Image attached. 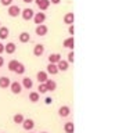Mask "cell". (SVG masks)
<instances>
[{
  "label": "cell",
  "instance_id": "1",
  "mask_svg": "<svg viewBox=\"0 0 126 133\" xmlns=\"http://www.w3.org/2000/svg\"><path fill=\"white\" fill-rule=\"evenodd\" d=\"M8 87H10L12 94H21V91H22V85H21V82H18V81L11 82Z\"/></svg>",
  "mask_w": 126,
  "mask_h": 133
},
{
  "label": "cell",
  "instance_id": "2",
  "mask_svg": "<svg viewBox=\"0 0 126 133\" xmlns=\"http://www.w3.org/2000/svg\"><path fill=\"white\" fill-rule=\"evenodd\" d=\"M7 12H8V15H10V17H12V18H17V17L21 14V8L17 6V4H10Z\"/></svg>",
  "mask_w": 126,
  "mask_h": 133
},
{
  "label": "cell",
  "instance_id": "3",
  "mask_svg": "<svg viewBox=\"0 0 126 133\" xmlns=\"http://www.w3.org/2000/svg\"><path fill=\"white\" fill-rule=\"evenodd\" d=\"M47 32H49V28H47V25H44V24H39L35 28V33L37 36H46Z\"/></svg>",
  "mask_w": 126,
  "mask_h": 133
},
{
  "label": "cell",
  "instance_id": "4",
  "mask_svg": "<svg viewBox=\"0 0 126 133\" xmlns=\"http://www.w3.org/2000/svg\"><path fill=\"white\" fill-rule=\"evenodd\" d=\"M33 14H35V11L32 10V8H24V10H21V17L25 19V21H31L33 18Z\"/></svg>",
  "mask_w": 126,
  "mask_h": 133
},
{
  "label": "cell",
  "instance_id": "5",
  "mask_svg": "<svg viewBox=\"0 0 126 133\" xmlns=\"http://www.w3.org/2000/svg\"><path fill=\"white\" fill-rule=\"evenodd\" d=\"M21 126H22L25 130H32L33 128H35V121L33 119H31V118H25L24 121H22V123H21Z\"/></svg>",
  "mask_w": 126,
  "mask_h": 133
},
{
  "label": "cell",
  "instance_id": "6",
  "mask_svg": "<svg viewBox=\"0 0 126 133\" xmlns=\"http://www.w3.org/2000/svg\"><path fill=\"white\" fill-rule=\"evenodd\" d=\"M32 19H33V22H35L36 25L43 24L44 21H46V14H44V12H35Z\"/></svg>",
  "mask_w": 126,
  "mask_h": 133
},
{
  "label": "cell",
  "instance_id": "7",
  "mask_svg": "<svg viewBox=\"0 0 126 133\" xmlns=\"http://www.w3.org/2000/svg\"><path fill=\"white\" fill-rule=\"evenodd\" d=\"M58 115H60V118H68L71 115V108L68 105H62L58 108Z\"/></svg>",
  "mask_w": 126,
  "mask_h": 133
},
{
  "label": "cell",
  "instance_id": "8",
  "mask_svg": "<svg viewBox=\"0 0 126 133\" xmlns=\"http://www.w3.org/2000/svg\"><path fill=\"white\" fill-rule=\"evenodd\" d=\"M33 2L36 3V6L39 7V10H42V11H46L50 6V0H33Z\"/></svg>",
  "mask_w": 126,
  "mask_h": 133
},
{
  "label": "cell",
  "instance_id": "9",
  "mask_svg": "<svg viewBox=\"0 0 126 133\" xmlns=\"http://www.w3.org/2000/svg\"><path fill=\"white\" fill-rule=\"evenodd\" d=\"M10 83H11V79L8 76H6V75L0 76V89H8Z\"/></svg>",
  "mask_w": 126,
  "mask_h": 133
},
{
  "label": "cell",
  "instance_id": "10",
  "mask_svg": "<svg viewBox=\"0 0 126 133\" xmlns=\"http://www.w3.org/2000/svg\"><path fill=\"white\" fill-rule=\"evenodd\" d=\"M43 53H44V46L42 43L35 44V47H33V56H35V57H40V56H43Z\"/></svg>",
  "mask_w": 126,
  "mask_h": 133
},
{
  "label": "cell",
  "instance_id": "11",
  "mask_svg": "<svg viewBox=\"0 0 126 133\" xmlns=\"http://www.w3.org/2000/svg\"><path fill=\"white\" fill-rule=\"evenodd\" d=\"M4 51H6L7 54H14L17 51V44L14 43V42H8V43L4 46Z\"/></svg>",
  "mask_w": 126,
  "mask_h": 133
},
{
  "label": "cell",
  "instance_id": "12",
  "mask_svg": "<svg viewBox=\"0 0 126 133\" xmlns=\"http://www.w3.org/2000/svg\"><path fill=\"white\" fill-rule=\"evenodd\" d=\"M21 85H22V87H25V89H32L33 87V81L29 76H24L22 81H21Z\"/></svg>",
  "mask_w": 126,
  "mask_h": 133
},
{
  "label": "cell",
  "instance_id": "13",
  "mask_svg": "<svg viewBox=\"0 0 126 133\" xmlns=\"http://www.w3.org/2000/svg\"><path fill=\"white\" fill-rule=\"evenodd\" d=\"M36 79L39 83H44L49 79V74L46 72V71H39V72L36 74Z\"/></svg>",
  "mask_w": 126,
  "mask_h": 133
},
{
  "label": "cell",
  "instance_id": "14",
  "mask_svg": "<svg viewBox=\"0 0 126 133\" xmlns=\"http://www.w3.org/2000/svg\"><path fill=\"white\" fill-rule=\"evenodd\" d=\"M68 66H69V62L67 60H62V58L57 62V68H58V71H61V72H65V71L68 69Z\"/></svg>",
  "mask_w": 126,
  "mask_h": 133
},
{
  "label": "cell",
  "instance_id": "15",
  "mask_svg": "<svg viewBox=\"0 0 126 133\" xmlns=\"http://www.w3.org/2000/svg\"><path fill=\"white\" fill-rule=\"evenodd\" d=\"M75 130V125L72 121H67V122L64 123V132L65 133H74Z\"/></svg>",
  "mask_w": 126,
  "mask_h": 133
},
{
  "label": "cell",
  "instance_id": "16",
  "mask_svg": "<svg viewBox=\"0 0 126 133\" xmlns=\"http://www.w3.org/2000/svg\"><path fill=\"white\" fill-rule=\"evenodd\" d=\"M18 40L21 43H28V42H31V35H29V32H21L19 36H18Z\"/></svg>",
  "mask_w": 126,
  "mask_h": 133
},
{
  "label": "cell",
  "instance_id": "17",
  "mask_svg": "<svg viewBox=\"0 0 126 133\" xmlns=\"http://www.w3.org/2000/svg\"><path fill=\"white\" fill-rule=\"evenodd\" d=\"M46 87H47V91H54L57 89V83L53 81V79H47V81L44 82Z\"/></svg>",
  "mask_w": 126,
  "mask_h": 133
},
{
  "label": "cell",
  "instance_id": "18",
  "mask_svg": "<svg viewBox=\"0 0 126 133\" xmlns=\"http://www.w3.org/2000/svg\"><path fill=\"white\" fill-rule=\"evenodd\" d=\"M47 74H50V75H57L60 71H58V68H57V64H51V62H49V65H47V71H46Z\"/></svg>",
  "mask_w": 126,
  "mask_h": 133
},
{
  "label": "cell",
  "instance_id": "19",
  "mask_svg": "<svg viewBox=\"0 0 126 133\" xmlns=\"http://www.w3.org/2000/svg\"><path fill=\"white\" fill-rule=\"evenodd\" d=\"M60 60H61V54L60 53H53V54L49 56V62H51V64H57Z\"/></svg>",
  "mask_w": 126,
  "mask_h": 133
},
{
  "label": "cell",
  "instance_id": "20",
  "mask_svg": "<svg viewBox=\"0 0 126 133\" xmlns=\"http://www.w3.org/2000/svg\"><path fill=\"white\" fill-rule=\"evenodd\" d=\"M8 35H10V31H8L7 26H0V40L7 39Z\"/></svg>",
  "mask_w": 126,
  "mask_h": 133
},
{
  "label": "cell",
  "instance_id": "21",
  "mask_svg": "<svg viewBox=\"0 0 126 133\" xmlns=\"http://www.w3.org/2000/svg\"><path fill=\"white\" fill-rule=\"evenodd\" d=\"M74 36H71V37H67V39L64 40V43H62V46L67 49H71V50H74Z\"/></svg>",
  "mask_w": 126,
  "mask_h": 133
},
{
  "label": "cell",
  "instance_id": "22",
  "mask_svg": "<svg viewBox=\"0 0 126 133\" xmlns=\"http://www.w3.org/2000/svg\"><path fill=\"white\" fill-rule=\"evenodd\" d=\"M74 19H75L74 12H67V14L64 15V22H65L67 25H72V24H74Z\"/></svg>",
  "mask_w": 126,
  "mask_h": 133
},
{
  "label": "cell",
  "instance_id": "23",
  "mask_svg": "<svg viewBox=\"0 0 126 133\" xmlns=\"http://www.w3.org/2000/svg\"><path fill=\"white\" fill-rule=\"evenodd\" d=\"M29 101H32V103H37L40 100V93H37V91H31L29 93Z\"/></svg>",
  "mask_w": 126,
  "mask_h": 133
},
{
  "label": "cell",
  "instance_id": "24",
  "mask_svg": "<svg viewBox=\"0 0 126 133\" xmlns=\"http://www.w3.org/2000/svg\"><path fill=\"white\" fill-rule=\"evenodd\" d=\"M18 62H19V61H17V60H10V61H8V64H7V68H8V71L14 72L15 68H17V65H18Z\"/></svg>",
  "mask_w": 126,
  "mask_h": 133
},
{
  "label": "cell",
  "instance_id": "25",
  "mask_svg": "<svg viewBox=\"0 0 126 133\" xmlns=\"http://www.w3.org/2000/svg\"><path fill=\"white\" fill-rule=\"evenodd\" d=\"M24 119H25V116H24L22 114H15L14 116H12V122L17 123V125H21Z\"/></svg>",
  "mask_w": 126,
  "mask_h": 133
},
{
  "label": "cell",
  "instance_id": "26",
  "mask_svg": "<svg viewBox=\"0 0 126 133\" xmlns=\"http://www.w3.org/2000/svg\"><path fill=\"white\" fill-rule=\"evenodd\" d=\"M14 72L17 75H24L25 74V65L22 64V62H18V65H17V68H15Z\"/></svg>",
  "mask_w": 126,
  "mask_h": 133
},
{
  "label": "cell",
  "instance_id": "27",
  "mask_svg": "<svg viewBox=\"0 0 126 133\" xmlns=\"http://www.w3.org/2000/svg\"><path fill=\"white\" fill-rule=\"evenodd\" d=\"M37 93H40V94L47 93V87H46L44 83H39V86H37Z\"/></svg>",
  "mask_w": 126,
  "mask_h": 133
},
{
  "label": "cell",
  "instance_id": "28",
  "mask_svg": "<svg viewBox=\"0 0 126 133\" xmlns=\"http://www.w3.org/2000/svg\"><path fill=\"white\" fill-rule=\"evenodd\" d=\"M12 2H14V0H0L2 6H6V7H8L10 4H12Z\"/></svg>",
  "mask_w": 126,
  "mask_h": 133
},
{
  "label": "cell",
  "instance_id": "29",
  "mask_svg": "<svg viewBox=\"0 0 126 133\" xmlns=\"http://www.w3.org/2000/svg\"><path fill=\"white\" fill-rule=\"evenodd\" d=\"M67 61H68L69 64H71V62H74V51L68 53V58H67Z\"/></svg>",
  "mask_w": 126,
  "mask_h": 133
},
{
  "label": "cell",
  "instance_id": "30",
  "mask_svg": "<svg viewBox=\"0 0 126 133\" xmlns=\"http://www.w3.org/2000/svg\"><path fill=\"white\" fill-rule=\"evenodd\" d=\"M44 103L49 105V104H51V103H53V98H51V97H46V98H44Z\"/></svg>",
  "mask_w": 126,
  "mask_h": 133
},
{
  "label": "cell",
  "instance_id": "31",
  "mask_svg": "<svg viewBox=\"0 0 126 133\" xmlns=\"http://www.w3.org/2000/svg\"><path fill=\"white\" fill-rule=\"evenodd\" d=\"M68 32H69V35H74V32H75V29H74V25H69V28H68Z\"/></svg>",
  "mask_w": 126,
  "mask_h": 133
},
{
  "label": "cell",
  "instance_id": "32",
  "mask_svg": "<svg viewBox=\"0 0 126 133\" xmlns=\"http://www.w3.org/2000/svg\"><path fill=\"white\" fill-rule=\"evenodd\" d=\"M4 65V57H2V54H0V68Z\"/></svg>",
  "mask_w": 126,
  "mask_h": 133
},
{
  "label": "cell",
  "instance_id": "33",
  "mask_svg": "<svg viewBox=\"0 0 126 133\" xmlns=\"http://www.w3.org/2000/svg\"><path fill=\"white\" fill-rule=\"evenodd\" d=\"M3 51H4V44L2 43V42H0V54H2Z\"/></svg>",
  "mask_w": 126,
  "mask_h": 133
},
{
  "label": "cell",
  "instance_id": "34",
  "mask_svg": "<svg viewBox=\"0 0 126 133\" xmlns=\"http://www.w3.org/2000/svg\"><path fill=\"white\" fill-rule=\"evenodd\" d=\"M50 3H53V4H58V3H61V0H50Z\"/></svg>",
  "mask_w": 126,
  "mask_h": 133
},
{
  "label": "cell",
  "instance_id": "35",
  "mask_svg": "<svg viewBox=\"0 0 126 133\" xmlns=\"http://www.w3.org/2000/svg\"><path fill=\"white\" fill-rule=\"evenodd\" d=\"M22 2H24V3H32L33 0H22Z\"/></svg>",
  "mask_w": 126,
  "mask_h": 133
},
{
  "label": "cell",
  "instance_id": "36",
  "mask_svg": "<svg viewBox=\"0 0 126 133\" xmlns=\"http://www.w3.org/2000/svg\"><path fill=\"white\" fill-rule=\"evenodd\" d=\"M29 133H35V132H31V130H29Z\"/></svg>",
  "mask_w": 126,
  "mask_h": 133
},
{
  "label": "cell",
  "instance_id": "37",
  "mask_svg": "<svg viewBox=\"0 0 126 133\" xmlns=\"http://www.w3.org/2000/svg\"><path fill=\"white\" fill-rule=\"evenodd\" d=\"M0 26H2V21H0Z\"/></svg>",
  "mask_w": 126,
  "mask_h": 133
},
{
  "label": "cell",
  "instance_id": "38",
  "mask_svg": "<svg viewBox=\"0 0 126 133\" xmlns=\"http://www.w3.org/2000/svg\"><path fill=\"white\" fill-rule=\"evenodd\" d=\"M42 133H47V132H42Z\"/></svg>",
  "mask_w": 126,
  "mask_h": 133
}]
</instances>
